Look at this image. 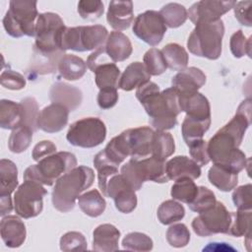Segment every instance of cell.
Instances as JSON below:
<instances>
[{"label":"cell","mask_w":252,"mask_h":252,"mask_svg":"<svg viewBox=\"0 0 252 252\" xmlns=\"http://www.w3.org/2000/svg\"><path fill=\"white\" fill-rule=\"evenodd\" d=\"M251 123V100H243L231 120L220 128L207 144L210 160L234 173L247 165V158L238 147Z\"/></svg>","instance_id":"obj_1"},{"label":"cell","mask_w":252,"mask_h":252,"mask_svg":"<svg viewBox=\"0 0 252 252\" xmlns=\"http://www.w3.org/2000/svg\"><path fill=\"white\" fill-rule=\"evenodd\" d=\"M136 97L144 106L154 128L165 131L175 127L181 109L178 92L174 88L159 92V87L149 81L137 88Z\"/></svg>","instance_id":"obj_2"},{"label":"cell","mask_w":252,"mask_h":252,"mask_svg":"<svg viewBox=\"0 0 252 252\" xmlns=\"http://www.w3.org/2000/svg\"><path fill=\"white\" fill-rule=\"evenodd\" d=\"M94 181V172L89 166L80 165L68 171L55 182L51 195L53 207L61 213L72 211L76 199L83 191L90 188Z\"/></svg>","instance_id":"obj_3"},{"label":"cell","mask_w":252,"mask_h":252,"mask_svg":"<svg viewBox=\"0 0 252 252\" xmlns=\"http://www.w3.org/2000/svg\"><path fill=\"white\" fill-rule=\"evenodd\" d=\"M223 34L224 26L221 19L198 23L188 37L187 47L196 56L216 60L221 54Z\"/></svg>","instance_id":"obj_4"},{"label":"cell","mask_w":252,"mask_h":252,"mask_svg":"<svg viewBox=\"0 0 252 252\" xmlns=\"http://www.w3.org/2000/svg\"><path fill=\"white\" fill-rule=\"evenodd\" d=\"M37 162V164H32L25 170L24 179L36 181L47 186L53 185L58 178L77 166L75 155L69 152L55 153Z\"/></svg>","instance_id":"obj_5"},{"label":"cell","mask_w":252,"mask_h":252,"mask_svg":"<svg viewBox=\"0 0 252 252\" xmlns=\"http://www.w3.org/2000/svg\"><path fill=\"white\" fill-rule=\"evenodd\" d=\"M165 160L154 156L141 159L131 158L121 167V175L132 189L138 191L145 181L166 183L169 178L165 169Z\"/></svg>","instance_id":"obj_6"},{"label":"cell","mask_w":252,"mask_h":252,"mask_svg":"<svg viewBox=\"0 0 252 252\" xmlns=\"http://www.w3.org/2000/svg\"><path fill=\"white\" fill-rule=\"evenodd\" d=\"M36 1L12 0L3 18L6 32L16 38L35 36V24L38 17Z\"/></svg>","instance_id":"obj_7"},{"label":"cell","mask_w":252,"mask_h":252,"mask_svg":"<svg viewBox=\"0 0 252 252\" xmlns=\"http://www.w3.org/2000/svg\"><path fill=\"white\" fill-rule=\"evenodd\" d=\"M108 32L101 25L65 28L60 38V48L84 52L96 50L106 42Z\"/></svg>","instance_id":"obj_8"},{"label":"cell","mask_w":252,"mask_h":252,"mask_svg":"<svg viewBox=\"0 0 252 252\" xmlns=\"http://www.w3.org/2000/svg\"><path fill=\"white\" fill-rule=\"evenodd\" d=\"M66 26L58 14L47 12L38 15L35 24V43L33 48L42 52L63 51L60 38Z\"/></svg>","instance_id":"obj_9"},{"label":"cell","mask_w":252,"mask_h":252,"mask_svg":"<svg viewBox=\"0 0 252 252\" xmlns=\"http://www.w3.org/2000/svg\"><path fill=\"white\" fill-rule=\"evenodd\" d=\"M106 137L105 124L97 117H85L72 123L66 135L75 147L91 149L100 145Z\"/></svg>","instance_id":"obj_10"},{"label":"cell","mask_w":252,"mask_h":252,"mask_svg":"<svg viewBox=\"0 0 252 252\" xmlns=\"http://www.w3.org/2000/svg\"><path fill=\"white\" fill-rule=\"evenodd\" d=\"M47 194L42 184L25 180L14 195V209L16 214L24 219L38 216L43 209V197Z\"/></svg>","instance_id":"obj_11"},{"label":"cell","mask_w":252,"mask_h":252,"mask_svg":"<svg viewBox=\"0 0 252 252\" xmlns=\"http://www.w3.org/2000/svg\"><path fill=\"white\" fill-rule=\"evenodd\" d=\"M230 220V213L221 202L217 201L213 208L193 219L192 228L197 235L202 237L217 233L227 234Z\"/></svg>","instance_id":"obj_12"},{"label":"cell","mask_w":252,"mask_h":252,"mask_svg":"<svg viewBox=\"0 0 252 252\" xmlns=\"http://www.w3.org/2000/svg\"><path fill=\"white\" fill-rule=\"evenodd\" d=\"M166 28L158 12L148 10L136 17L133 24V32L144 42L156 46L162 40Z\"/></svg>","instance_id":"obj_13"},{"label":"cell","mask_w":252,"mask_h":252,"mask_svg":"<svg viewBox=\"0 0 252 252\" xmlns=\"http://www.w3.org/2000/svg\"><path fill=\"white\" fill-rule=\"evenodd\" d=\"M154 133L155 131L152 128L143 126L127 129L119 134L128 157L135 159H141L152 156Z\"/></svg>","instance_id":"obj_14"},{"label":"cell","mask_w":252,"mask_h":252,"mask_svg":"<svg viewBox=\"0 0 252 252\" xmlns=\"http://www.w3.org/2000/svg\"><path fill=\"white\" fill-rule=\"evenodd\" d=\"M103 195L114 200L115 208L120 213L129 214L137 207L135 190L130 187L121 173H116L108 179Z\"/></svg>","instance_id":"obj_15"},{"label":"cell","mask_w":252,"mask_h":252,"mask_svg":"<svg viewBox=\"0 0 252 252\" xmlns=\"http://www.w3.org/2000/svg\"><path fill=\"white\" fill-rule=\"evenodd\" d=\"M235 1L202 0L194 3L187 11V17L196 25L201 22H216L233 8Z\"/></svg>","instance_id":"obj_16"},{"label":"cell","mask_w":252,"mask_h":252,"mask_svg":"<svg viewBox=\"0 0 252 252\" xmlns=\"http://www.w3.org/2000/svg\"><path fill=\"white\" fill-rule=\"evenodd\" d=\"M69 110L58 103L45 106L38 116V129L46 133H57L65 128L68 123Z\"/></svg>","instance_id":"obj_17"},{"label":"cell","mask_w":252,"mask_h":252,"mask_svg":"<svg viewBox=\"0 0 252 252\" xmlns=\"http://www.w3.org/2000/svg\"><path fill=\"white\" fill-rule=\"evenodd\" d=\"M0 233L1 238L7 247L18 248L26 240V225L19 217L8 215L1 220Z\"/></svg>","instance_id":"obj_18"},{"label":"cell","mask_w":252,"mask_h":252,"mask_svg":"<svg viewBox=\"0 0 252 252\" xmlns=\"http://www.w3.org/2000/svg\"><path fill=\"white\" fill-rule=\"evenodd\" d=\"M65 51L56 52H42L33 48V58L27 70V75L30 80L36 78L38 75L51 74L58 69V63Z\"/></svg>","instance_id":"obj_19"},{"label":"cell","mask_w":252,"mask_h":252,"mask_svg":"<svg viewBox=\"0 0 252 252\" xmlns=\"http://www.w3.org/2000/svg\"><path fill=\"white\" fill-rule=\"evenodd\" d=\"M49 98L52 103H58L69 111L77 109L83 100V94L78 88L66 83L57 82L53 84L49 91Z\"/></svg>","instance_id":"obj_20"},{"label":"cell","mask_w":252,"mask_h":252,"mask_svg":"<svg viewBox=\"0 0 252 252\" xmlns=\"http://www.w3.org/2000/svg\"><path fill=\"white\" fill-rule=\"evenodd\" d=\"M134 19L132 1H111L108 5L106 20L117 32L127 30Z\"/></svg>","instance_id":"obj_21"},{"label":"cell","mask_w":252,"mask_h":252,"mask_svg":"<svg viewBox=\"0 0 252 252\" xmlns=\"http://www.w3.org/2000/svg\"><path fill=\"white\" fill-rule=\"evenodd\" d=\"M179 105L181 111L186 112V115L206 119L211 118V107L208 98L199 92L179 94Z\"/></svg>","instance_id":"obj_22"},{"label":"cell","mask_w":252,"mask_h":252,"mask_svg":"<svg viewBox=\"0 0 252 252\" xmlns=\"http://www.w3.org/2000/svg\"><path fill=\"white\" fill-rule=\"evenodd\" d=\"M206 83V75L196 67H189L178 72L171 80L172 88L179 94L198 92Z\"/></svg>","instance_id":"obj_23"},{"label":"cell","mask_w":252,"mask_h":252,"mask_svg":"<svg viewBox=\"0 0 252 252\" xmlns=\"http://www.w3.org/2000/svg\"><path fill=\"white\" fill-rule=\"evenodd\" d=\"M166 173L169 179L177 180L180 178L197 179L201 175V167L192 158L186 156H177L166 162Z\"/></svg>","instance_id":"obj_24"},{"label":"cell","mask_w":252,"mask_h":252,"mask_svg":"<svg viewBox=\"0 0 252 252\" xmlns=\"http://www.w3.org/2000/svg\"><path fill=\"white\" fill-rule=\"evenodd\" d=\"M93 249L100 252H110L119 249L118 241L120 237V231L113 224L103 223L93 232Z\"/></svg>","instance_id":"obj_25"},{"label":"cell","mask_w":252,"mask_h":252,"mask_svg":"<svg viewBox=\"0 0 252 252\" xmlns=\"http://www.w3.org/2000/svg\"><path fill=\"white\" fill-rule=\"evenodd\" d=\"M104 48L109 59L115 62H121L130 57L133 48L130 39L121 32H111L106 39Z\"/></svg>","instance_id":"obj_26"},{"label":"cell","mask_w":252,"mask_h":252,"mask_svg":"<svg viewBox=\"0 0 252 252\" xmlns=\"http://www.w3.org/2000/svg\"><path fill=\"white\" fill-rule=\"evenodd\" d=\"M150 79L151 75L147 71L144 63L136 61L126 67L119 79L118 88L123 91L130 92L149 82Z\"/></svg>","instance_id":"obj_27"},{"label":"cell","mask_w":252,"mask_h":252,"mask_svg":"<svg viewBox=\"0 0 252 252\" xmlns=\"http://www.w3.org/2000/svg\"><path fill=\"white\" fill-rule=\"evenodd\" d=\"M23 125V109L21 103L8 99L0 101V126L3 129L15 130Z\"/></svg>","instance_id":"obj_28"},{"label":"cell","mask_w":252,"mask_h":252,"mask_svg":"<svg viewBox=\"0 0 252 252\" xmlns=\"http://www.w3.org/2000/svg\"><path fill=\"white\" fill-rule=\"evenodd\" d=\"M58 71L64 79L68 81H76L85 75L87 64L79 56L74 54H64L58 63Z\"/></svg>","instance_id":"obj_29"},{"label":"cell","mask_w":252,"mask_h":252,"mask_svg":"<svg viewBox=\"0 0 252 252\" xmlns=\"http://www.w3.org/2000/svg\"><path fill=\"white\" fill-rule=\"evenodd\" d=\"M78 204L82 212L91 218L99 217L103 214L106 208L104 198L96 189L81 194L78 198Z\"/></svg>","instance_id":"obj_30"},{"label":"cell","mask_w":252,"mask_h":252,"mask_svg":"<svg viewBox=\"0 0 252 252\" xmlns=\"http://www.w3.org/2000/svg\"><path fill=\"white\" fill-rule=\"evenodd\" d=\"M208 178L212 185L223 192L234 189L238 182V174L234 173L219 164H215L209 169Z\"/></svg>","instance_id":"obj_31"},{"label":"cell","mask_w":252,"mask_h":252,"mask_svg":"<svg viewBox=\"0 0 252 252\" xmlns=\"http://www.w3.org/2000/svg\"><path fill=\"white\" fill-rule=\"evenodd\" d=\"M95 85L99 90L103 89H118L120 70L113 62H106L97 66L94 70Z\"/></svg>","instance_id":"obj_32"},{"label":"cell","mask_w":252,"mask_h":252,"mask_svg":"<svg viewBox=\"0 0 252 252\" xmlns=\"http://www.w3.org/2000/svg\"><path fill=\"white\" fill-rule=\"evenodd\" d=\"M18 186V169L16 164L6 158L0 160V197H11Z\"/></svg>","instance_id":"obj_33"},{"label":"cell","mask_w":252,"mask_h":252,"mask_svg":"<svg viewBox=\"0 0 252 252\" xmlns=\"http://www.w3.org/2000/svg\"><path fill=\"white\" fill-rule=\"evenodd\" d=\"M210 125L211 118L200 119L186 115L181 125V133L186 145L202 139L204 134L209 130Z\"/></svg>","instance_id":"obj_34"},{"label":"cell","mask_w":252,"mask_h":252,"mask_svg":"<svg viewBox=\"0 0 252 252\" xmlns=\"http://www.w3.org/2000/svg\"><path fill=\"white\" fill-rule=\"evenodd\" d=\"M166 62L167 68L173 71H181L187 67L188 53L183 46L178 43H168L160 50Z\"/></svg>","instance_id":"obj_35"},{"label":"cell","mask_w":252,"mask_h":252,"mask_svg":"<svg viewBox=\"0 0 252 252\" xmlns=\"http://www.w3.org/2000/svg\"><path fill=\"white\" fill-rule=\"evenodd\" d=\"M175 151V144L172 135L165 131L157 130L154 133L152 156L165 160L168 157L173 155Z\"/></svg>","instance_id":"obj_36"},{"label":"cell","mask_w":252,"mask_h":252,"mask_svg":"<svg viewBox=\"0 0 252 252\" xmlns=\"http://www.w3.org/2000/svg\"><path fill=\"white\" fill-rule=\"evenodd\" d=\"M166 27L175 29L182 26L187 20V10L179 3H167L158 12Z\"/></svg>","instance_id":"obj_37"},{"label":"cell","mask_w":252,"mask_h":252,"mask_svg":"<svg viewBox=\"0 0 252 252\" xmlns=\"http://www.w3.org/2000/svg\"><path fill=\"white\" fill-rule=\"evenodd\" d=\"M198 193V186L191 178H180L175 180L171 187V197L173 200L180 201L187 205L191 204Z\"/></svg>","instance_id":"obj_38"},{"label":"cell","mask_w":252,"mask_h":252,"mask_svg":"<svg viewBox=\"0 0 252 252\" xmlns=\"http://www.w3.org/2000/svg\"><path fill=\"white\" fill-rule=\"evenodd\" d=\"M157 216L160 223L167 225L181 220L185 216V210L178 202L166 200L159 205Z\"/></svg>","instance_id":"obj_39"},{"label":"cell","mask_w":252,"mask_h":252,"mask_svg":"<svg viewBox=\"0 0 252 252\" xmlns=\"http://www.w3.org/2000/svg\"><path fill=\"white\" fill-rule=\"evenodd\" d=\"M231 220L227 234L240 237L250 235L251 228V210H237V212H230Z\"/></svg>","instance_id":"obj_40"},{"label":"cell","mask_w":252,"mask_h":252,"mask_svg":"<svg viewBox=\"0 0 252 252\" xmlns=\"http://www.w3.org/2000/svg\"><path fill=\"white\" fill-rule=\"evenodd\" d=\"M32 133L33 132L26 126H21L13 130L8 140L9 150L15 154L25 152L32 143Z\"/></svg>","instance_id":"obj_41"},{"label":"cell","mask_w":252,"mask_h":252,"mask_svg":"<svg viewBox=\"0 0 252 252\" xmlns=\"http://www.w3.org/2000/svg\"><path fill=\"white\" fill-rule=\"evenodd\" d=\"M23 109V125L30 128L32 132H36L38 130V104L34 97L29 96L25 97L20 101Z\"/></svg>","instance_id":"obj_42"},{"label":"cell","mask_w":252,"mask_h":252,"mask_svg":"<svg viewBox=\"0 0 252 252\" xmlns=\"http://www.w3.org/2000/svg\"><path fill=\"white\" fill-rule=\"evenodd\" d=\"M144 65L151 76H158L167 69L166 62L160 50L158 48H150L144 55Z\"/></svg>","instance_id":"obj_43"},{"label":"cell","mask_w":252,"mask_h":252,"mask_svg":"<svg viewBox=\"0 0 252 252\" xmlns=\"http://www.w3.org/2000/svg\"><path fill=\"white\" fill-rule=\"evenodd\" d=\"M154 243L152 238L142 232H130L122 240V247L130 251H151Z\"/></svg>","instance_id":"obj_44"},{"label":"cell","mask_w":252,"mask_h":252,"mask_svg":"<svg viewBox=\"0 0 252 252\" xmlns=\"http://www.w3.org/2000/svg\"><path fill=\"white\" fill-rule=\"evenodd\" d=\"M216 202V196L213 191L205 186H198V193L193 202L189 204L188 207L191 211L201 214L213 208Z\"/></svg>","instance_id":"obj_45"},{"label":"cell","mask_w":252,"mask_h":252,"mask_svg":"<svg viewBox=\"0 0 252 252\" xmlns=\"http://www.w3.org/2000/svg\"><path fill=\"white\" fill-rule=\"evenodd\" d=\"M166 240L172 247H185L190 240V231L183 223L172 224L166 231Z\"/></svg>","instance_id":"obj_46"},{"label":"cell","mask_w":252,"mask_h":252,"mask_svg":"<svg viewBox=\"0 0 252 252\" xmlns=\"http://www.w3.org/2000/svg\"><path fill=\"white\" fill-rule=\"evenodd\" d=\"M229 46L234 57L241 58L244 55L251 57V36L247 39L241 30H238L231 35Z\"/></svg>","instance_id":"obj_47"},{"label":"cell","mask_w":252,"mask_h":252,"mask_svg":"<svg viewBox=\"0 0 252 252\" xmlns=\"http://www.w3.org/2000/svg\"><path fill=\"white\" fill-rule=\"evenodd\" d=\"M87 248V240L81 232L69 231L60 238V249L62 251H84Z\"/></svg>","instance_id":"obj_48"},{"label":"cell","mask_w":252,"mask_h":252,"mask_svg":"<svg viewBox=\"0 0 252 252\" xmlns=\"http://www.w3.org/2000/svg\"><path fill=\"white\" fill-rule=\"evenodd\" d=\"M103 4L99 0H81L78 3V13L88 21H94L103 14Z\"/></svg>","instance_id":"obj_49"},{"label":"cell","mask_w":252,"mask_h":252,"mask_svg":"<svg viewBox=\"0 0 252 252\" xmlns=\"http://www.w3.org/2000/svg\"><path fill=\"white\" fill-rule=\"evenodd\" d=\"M252 186L245 184L234 189L232 193V201L238 210L249 211L252 208Z\"/></svg>","instance_id":"obj_50"},{"label":"cell","mask_w":252,"mask_h":252,"mask_svg":"<svg viewBox=\"0 0 252 252\" xmlns=\"http://www.w3.org/2000/svg\"><path fill=\"white\" fill-rule=\"evenodd\" d=\"M0 82L3 88L13 91L22 90L26 86L25 77L19 72L11 70L10 68L3 70L0 77Z\"/></svg>","instance_id":"obj_51"},{"label":"cell","mask_w":252,"mask_h":252,"mask_svg":"<svg viewBox=\"0 0 252 252\" xmlns=\"http://www.w3.org/2000/svg\"><path fill=\"white\" fill-rule=\"evenodd\" d=\"M189 154L192 159L200 166L206 165L210 162V157L208 154L207 142L203 139H199L191 142L189 145Z\"/></svg>","instance_id":"obj_52"},{"label":"cell","mask_w":252,"mask_h":252,"mask_svg":"<svg viewBox=\"0 0 252 252\" xmlns=\"http://www.w3.org/2000/svg\"><path fill=\"white\" fill-rule=\"evenodd\" d=\"M251 1H238L235 2L233 6L234 16L236 20L243 26L251 27V16H250V9H251Z\"/></svg>","instance_id":"obj_53"},{"label":"cell","mask_w":252,"mask_h":252,"mask_svg":"<svg viewBox=\"0 0 252 252\" xmlns=\"http://www.w3.org/2000/svg\"><path fill=\"white\" fill-rule=\"evenodd\" d=\"M96 100L98 106L102 109H109L113 107L118 101L117 89L99 90Z\"/></svg>","instance_id":"obj_54"},{"label":"cell","mask_w":252,"mask_h":252,"mask_svg":"<svg viewBox=\"0 0 252 252\" xmlns=\"http://www.w3.org/2000/svg\"><path fill=\"white\" fill-rule=\"evenodd\" d=\"M56 153V146L48 140H44L41 141L39 143H37L33 150H32V157L35 161H39L40 159L53 155Z\"/></svg>","instance_id":"obj_55"},{"label":"cell","mask_w":252,"mask_h":252,"mask_svg":"<svg viewBox=\"0 0 252 252\" xmlns=\"http://www.w3.org/2000/svg\"><path fill=\"white\" fill-rule=\"evenodd\" d=\"M108 59L109 57L107 56L106 54V51H105V48H104V45L101 46L100 48L94 50L87 59V67L92 71L94 72V70L101 65V64H104L106 62H108Z\"/></svg>","instance_id":"obj_56"},{"label":"cell","mask_w":252,"mask_h":252,"mask_svg":"<svg viewBox=\"0 0 252 252\" xmlns=\"http://www.w3.org/2000/svg\"><path fill=\"white\" fill-rule=\"evenodd\" d=\"M13 210V204L11 197H0V215L4 217Z\"/></svg>","instance_id":"obj_57"}]
</instances>
